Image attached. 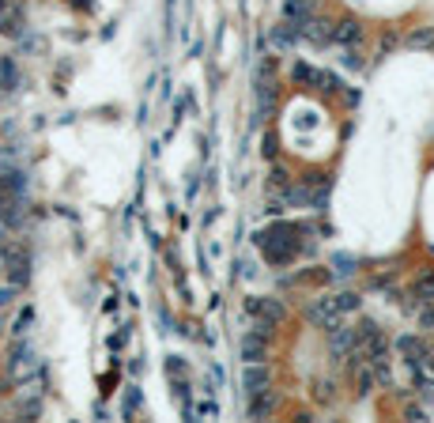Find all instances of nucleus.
Here are the masks:
<instances>
[{
	"mask_svg": "<svg viewBox=\"0 0 434 423\" xmlns=\"http://www.w3.org/2000/svg\"><path fill=\"white\" fill-rule=\"evenodd\" d=\"M411 299L434 302V273H423V276L416 280V287H411Z\"/></svg>",
	"mask_w": 434,
	"mask_h": 423,
	"instance_id": "obj_10",
	"label": "nucleus"
},
{
	"mask_svg": "<svg viewBox=\"0 0 434 423\" xmlns=\"http://www.w3.org/2000/svg\"><path fill=\"white\" fill-rule=\"evenodd\" d=\"M30 280V265H27V257H16L12 261V287H23Z\"/></svg>",
	"mask_w": 434,
	"mask_h": 423,
	"instance_id": "obj_14",
	"label": "nucleus"
},
{
	"mask_svg": "<svg viewBox=\"0 0 434 423\" xmlns=\"http://www.w3.org/2000/svg\"><path fill=\"white\" fill-rule=\"evenodd\" d=\"M260 151H265V155L272 159V155H276V136H265V148H260Z\"/></svg>",
	"mask_w": 434,
	"mask_h": 423,
	"instance_id": "obj_23",
	"label": "nucleus"
},
{
	"mask_svg": "<svg viewBox=\"0 0 434 423\" xmlns=\"http://www.w3.org/2000/svg\"><path fill=\"white\" fill-rule=\"evenodd\" d=\"M72 4H83V8H91V0H72Z\"/></svg>",
	"mask_w": 434,
	"mask_h": 423,
	"instance_id": "obj_26",
	"label": "nucleus"
},
{
	"mask_svg": "<svg viewBox=\"0 0 434 423\" xmlns=\"http://www.w3.org/2000/svg\"><path fill=\"white\" fill-rule=\"evenodd\" d=\"M355 344H359V333L355 329H332V355H347V352H355Z\"/></svg>",
	"mask_w": 434,
	"mask_h": 423,
	"instance_id": "obj_8",
	"label": "nucleus"
},
{
	"mask_svg": "<svg viewBox=\"0 0 434 423\" xmlns=\"http://www.w3.org/2000/svg\"><path fill=\"white\" fill-rule=\"evenodd\" d=\"M310 321L321 325V329H340V306H336V299H318L310 306Z\"/></svg>",
	"mask_w": 434,
	"mask_h": 423,
	"instance_id": "obj_3",
	"label": "nucleus"
},
{
	"mask_svg": "<svg viewBox=\"0 0 434 423\" xmlns=\"http://www.w3.org/2000/svg\"><path fill=\"white\" fill-rule=\"evenodd\" d=\"M0 88H16V64L12 61H0Z\"/></svg>",
	"mask_w": 434,
	"mask_h": 423,
	"instance_id": "obj_16",
	"label": "nucleus"
},
{
	"mask_svg": "<svg viewBox=\"0 0 434 423\" xmlns=\"http://www.w3.org/2000/svg\"><path fill=\"white\" fill-rule=\"evenodd\" d=\"M246 306L249 310H253V314H260V318H268V321H284V306H279V302L276 299H249L246 302Z\"/></svg>",
	"mask_w": 434,
	"mask_h": 423,
	"instance_id": "obj_7",
	"label": "nucleus"
},
{
	"mask_svg": "<svg viewBox=\"0 0 434 423\" xmlns=\"http://www.w3.org/2000/svg\"><path fill=\"white\" fill-rule=\"evenodd\" d=\"M419 325H423V329H434V310H430V306L419 310Z\"/></svg>",
	"mask_w": 434,
	"mask_h": 423,
	"instance_id": "obj_20",
	"label": "nucleus"
},
{
	"mask_svg": "<svg viewBox=\"0 0 434 423\" xmlns=\"http://www.w3.org/2000/svg\"><path fill=\"white\" fill-rule=\"evenodd\" d=\"M344 68H355V72H359V68H363V57H359L355 49H347V53H344Z\"/></svg>",
	"mask_w": 434,
	"mask_h": 423,
	"instance_id": "obj_18",
	"label": "nucleus"
},
{
	"mask_svg": "<svg viewBox=\"0 0 434 423\" xmlns=\"http://www.w3.org/2000/svg\"><path fill=\"white\" fill-rule=\"evenodd\" d=\"M8 302H12V287H4V291H0V306H8Z\"/></svg>",
	"mask_w": 434,
	"mask_h": 423,
	"instance_id": "obj_25",
	"label": "nucleus"
},
{
	"mask_svg": "<svg viewBox=\"0 0 434 423\" xmlns=\"http://www.w3.org/2000/svg\"><path fill=\"white\" fill-rule=\"evenodd\" d=\"M197 416H208V419H215V416H219V408H215L212 400H200V405H197Z\"/></svg>",
	"mask_w": 434,
	"mask_h": 423,
	"instance_id": "obj_19",
	"label": "nucleus"
},
{
	"mask_svg": "<svg viewBox=\"0 0 434 423\" xmlns=\"http://www.w3.org/2000/svg\"><path fill=\"white\" fill-rule=\"evenodd\" d=\"M332 23H321V19H306V30H302V35H306L310 42H318V46H325V42H332Z\"/></svg>",
	"mask_w": 434,
	"mask_h": 423,
	"instance_id": "obj_9",
	"label": "nucleus"
},
{
	"mask_svg": "<svg viewBox=\"0 0 434 423\" xmlns=\"http://www.w3.org/2000/svg\"><path fill=\"white\" fill-rule=\"evenodd\" d=\"M291 234H295V227H287V223L268 227V231H260V234H257V246H260V254H265V261H272V265H287L291 257H295L299 242H295Z\"/></svg>",
	"mask_w": 434,
	"mask_h": 423,
	"instance_id": "obj_1",
	"label": "nucleus"
},
{
	"mask_svg": "<svg viewBox=\"0 0 434 423\" xmlns=\"http://www.w3.org/2000/svg\"><path fill=\"white\" fill-rule=\"evenodd\" d=\"M408 46H411V49H430V46H434V27L411 30V35H408Z\"/></svg>",
	"mask_w": 434,
	"mask_h": 423,
	"instance_id": "obj_13",
	"label": "nucleus"
},
{
	"mask_svg": "<svg viewBox=\"0 0 434 423\" xmlns=\"http://www.w3.org/2000/svg\"><path fill=\"white\" fill-rule=\"evenodd\" d=\"M363 38V27H359V19H340L332 30V42H340V46H355V42Z\"/></svg>",
	"mask_w": 434,
	"mask_h": 423,
	"instance_id": "obj_6",
	"label": "nucleus"
},
{
	"mask_svg": "<svg viewBox=\"0 0 434 423\" xmlns=\"http://www.w3.org/2000/svg\"><path fill=\"white\" fill-rule=\"evenodd\" d=\"M272 408H276V397L272 393H260V397H253V405H249V419H265Z\"/></svg>",
	"mask_w": 434,
	"mask_h": 423,
	"instance_id": "obj_11",
	"label": "nucleus"
},
{
	"mask_svg": "<svg viewBox=\"0 0 434 423\" xmlns=\"http://www.w3.org/2000/svg\"><path fill=\"white\" fill-rule=\"evenodd\" d=\"M404 416L419 423V419H427V408H408V412H404Z\"/></svg>",
	"mask_w": 434,
	"mask_h": 423,
	"instance_id": "obj_24",
	"label": "nucleus"
},
{
	"mask_svg": "<svg viewBox=\"0 0 434 423\" xmlns=\"http://www.w3.org/2000/svg\"><path fill=\"white\" fill-rule=\"evenodd\" d=\"M0 30H4V35H19V30H23V16H19L16 8H8V12L0 16Z\"/></svg>",
	"mask_w": 434,
	"mask_h": 423,
	"instance_id": "obj_12",
	"label": "nucleus"
},
{
	"mask_svg": "<svg viewBox=\"0 0 434 423\" xmlns=\"http://www.w3.org/2000/svg\"><path fill=\"white\" fill-rule=\"evenodd\" d=\"M397 352L404 355V363L411 367V371H416V367H423V363L430 359V348H427V344L419 340V336H411V333L397 336Z\"/></svg>",
	"mask_w": 434,
	"mask_h": 423,
	"instance_id": "obj_2",
	"label": "nucleus"
},
{
	"mask_svg": "<svg viewBox=\"0 0 434 423\" xmlns=\"http://www.w3.org/2000/svg\"><path fill=\"white\" fill-rule=\"evenodd\" d=\"M318 400H332V386L329 382H318Z\"/></svg>",
	"mask_w": 434,
	"mask_h": 423,
	"instance_id": "obj_22",
	"label": "nucleus"
},
{
	"mask_svg": "<svg viewBox=\"0 0 434 423\" xmlns=\"http://www.w3.org/2000/svg\"><path fill=\"white\" fill-rule=\"evenodd\" d=\"M136 400H140V393H136V389H128V397H125V416H133Z\"/></svg>",
	"mask_w": 434,
	"mask_h": 423,
	"instance_id": "obj_21",
	"label": "nucleus"
},
{
	"mask_svg": "<svg viewBox=\"0 0 434 423\" xmlns=\"http://www.w3.org/2000/svg\"><path fill=\"white\" fill-rule=\"evenodd\" d=\"M265 340L268 336H260V333H246L242 336V359L246 363H265Z\"/></svg>",
	"mask_w": 434,
	"mask_h": 423,
	"instance_id": "obj_5",
	"label": "nucleus"
},
{
	"mask_svg": "<svg viewBox=\"0 0 434 423\" xmlns=\"http://www.w3.org/2000/svg\"><path fill=\"white\" fill-rule=\"evenodd\" d=\"M332 265H336V276H351L355 273V257H347V254H340Z\"/></svg>",
	"mask_w": 434,
	"mask_h": 423,
	"instance_id": "obj_17",
	"label": "nucleus"
},
{
	"mask_svg": "<svg viewBox=\"0 0 434 423\" xmlns=\"http://www.w3.org/2000/svg\"><path fill=\"white\" fill-rule=\"evenodd\" d=\"M336 306H340V314H351V310L363 306V299L355 295V291H340V295H336Z\"/></svg>",
	"mask_w": 434,
	"mask_h": 423,
	"instance_id": "obj_15",
	"label": "nucleus"
},
{
	"mask_svg": "<svg viewBox=\"0 0 434 423\" xmlns=\"http://www.w3.org/2000/svg\"><path fill=\"white\" fill-rule=\"evenodd\" d=\"M242 386H246V393H249V397L268 393V367L249 363V367H246V374H242Z\"/></svg>",
	"mask_w": 434,
	"mask_h": 423,
	"instance_id": "obj_4",
	"label": "nucleus"
},
{
	"mask_svg": "<svg viewBox=\"0 0 434 423\" xmlns=\"http://www.w3.org/2000/svg\"><path fill=\"white\" fill-rule=\"evenodd\" d=\"M4 12H8V4H4V0H0V16H4Z\"/></svg>",
	"mask_w": 434,
	"mask_h": 423,
	"instance_id": "obj_27",
	"label": "nucleus"
}]
</instances>
